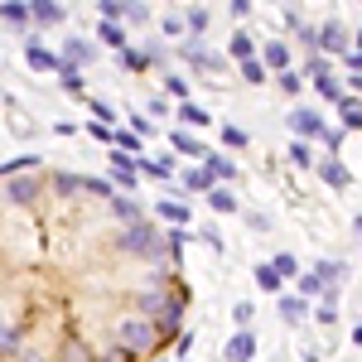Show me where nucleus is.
<instances>
[{"label": "nucleus", "mask_w": 362, "mask_h": 362, "mask_svg": "<svg viewBox=\"0 0 362 362\" xmlns=\"http://www.w3.org/2000/svg\"><path fill=\"white\" fill-rule=\"evenodd\" d=\"M140 309L150 314L155 334H174V329H179V319H184V305H179L174 295H160V290H155V295H145V300H140Z\"/></svg>", "instance_id": "1"}, {"label": "nucleus", "mask_w": 362, "mask_h": 362, "mask_svg": "<svg viewBox=\"0 0 362 362\" xmlns=\"http://www.w3.org/2000/svg\"><path fill=\"white\" fill-rule=\"evenodd\" d=\"M116 247H121V251H131V256H165L169 242L160 237V232H155V227L136 223V227H126V232L116 237Z\"/></svg>", "instance_id": "2"}, {"label": "nucleus", "mask_w": 362, "mask_h": 362, "mask_svg": "<svg viewBox=\"0 0 362 362\" xmlns=\"http://www.w3.org/2000/svg\"><path fill=\"white\" fill-rule=\"evenodd\" d=\"M116 338H121V348H126V353H145L160 334H155V324H150V319H136V314H131V319H121V324H116Z\"/></svg>", "instance_id": "3"}, {"label": "nucleus", "mask_w": 362, "mask_h": 362, "mask_svg": "<svg viewBox=\"0 0 362 362\" xmlns=\"http://www.w3.org/2000/svg\"><path fill=\"white\" fill-rule=\"evenodd\" d=\"M25 63L34 68V73H58V68H63V54H54V49H49V44H39V39H29Z\"/></svg>", "instance_id": "4"}, {"label": "nucleus", "mask_w": 362, "mask_h": 362, "mask_svg": "<svg viewBox=\"0 0 362 362\" xmlns=\"http://www.w3.org/2000/svg\"><path fill=\"white\" fill-rule=\"evenodd\" d=\"M136 160L131 155H121V150H112V184L116 189H136Z\"/></svg>", "instance_id": "5"}, {"label": "nucleus", "mask_w": 362, "mask_h": 362, "mask_svg": "<svg viewBox=\"0 0 362 362\" xmlns=\"http://www.w3.org/2000/svg\"><path fill=\"white\" fill-rule=\"evenodd\" d=\"M319 44H324L329 54H348V29L338 25V20H324V29H319Z\"/></svg>", "instance_id": "6"}, {"label": "nucleus", "mask_w": 362, "mask_h": 362, "mask_svg": "<svg viewBox=\"0 0 362 362\" xmlns=\"http://www.w3.org/2000/svg\"><path fill=\"white\" fill-rule=\"evenodd\" d=\"M34 194H39V179H29V174H20V179L5 184V203H29Z\"/></svg>", "instance_id": "7"}, {"label": "nucleus", "mask_w": 362, "mask_h": 362, "mask_svg": "<svg viewBox=\"0 0 362 362\" xmlns=\"http://www.w3.org/2000/svg\"><path fill=\"white\" fill-rule=\"evenodd\" d=\"M290 126H295V131H300V136H324V116L319 112H309V107H300V112L290 116Z\"/></svg>", "instance_id": "8"}, {"label": "nucleus", "mask_w": 362, "mask_h": 362, "mask_svg": "<svg viewBox=\"0 0 362 362\" xmlns=\"http://www.w3.org/2000/svg\"><path fill=\"white\" fill-rule=\"evenodd\" d=\"M251 358H256V338L242 329V334L227 343V362H251Z\"/></svg>", "instance_id": "9"}, {"label": "nucleus", "mask_w": 362, "mask_h": 362, "mask_svg": "<svg viewBox=\"0 0 362 362\" xmlns=\"http://www.w3.org/2000/svg\"><path fill=\"white\" fill-rule=\"evenodd\" d=\"M319 169H324V184H329V189H348V179H353V174L343 169V160H338V155H329Z\"/></svg>", "instance_id": "10"}, {"label": "nucleus", "mask_w": 362, "mask_h": 362, "mask_svg": "<svg viewBox=\"0 0 362 362\" xmlns=\"http://www.w3.org/2000/svg\"><path fill=\"white\" fill-rule=\"evenodd\" d=\"M87 58H92V44H87V39H68V44H63V63H68V68H83Z\"/></svg>", "instance_id": "11"}, {"label": "nucleus", "mask_w": 362, "mask_h": 362, "mask_svg": "<svg viewBox=\"0 0 362 362\" xmlns=\"http://www.w3.org/2000/svg\"><path fill=\"white\" fill-rule=\"evenodd\" d=\"M261 63H266V68H280V73H290V44H266V49H261Z\"/></svg>", "instance_id": "12"}, {"label": "nucleus", "mask_w": 362, "mask_h": 362, "mask_svg": "<svg viewBox=\"0 0 362 362\" xmlns=\"http://www.w3.org/2000/svg\"><path fill=\"white\" fill-rule=\"evenodd\" d=\"M29 15H34L39 25H58V20H63V5H54V0H29Z\"/></svg>", "instance_id": "13"}, {"label": "nucleus", "mask_w": 362, "mask_h": 362, "mask_svg": "<svg viewBox=\"0 0 362 362\" xmlns=\"http://www.w3.org/2000/svg\"><path fill=\"white\" fill-rule=\"evenodd\" d=\"M338 116H343L348 131H362V97H343L338 102Z\"/></svg>", "instance_id": "14"}, {"label": "nucleus", "mask_w": 362, "mask_h": 362, "mask_svg": "<svg viewBox=\"0 0 362 362\" xmlns=\"http://www.w3.org/2000/svg\"><path fill=\"white\" fill-rule=\"evenodd\" d=\"M227 54H232V58H242V63H251V58H256V44H251V34H247V29H237V34H232Z\"/></svg>", "instance_id": "15"}, {"label": "nucleus", "mask_w": 362, "mask_h": 362, "mask_svg": "<svg viewBox=\"0 0 362 362\" xmlns=\"http://www.w3.org/2000/svg\"><path fill=\"white\" fill-rule=\"evenodd\" d=\"M0 20H5V25H29L34 15H29L25 0H5V5H0Z\"/></svg>", "instance_id": "16"}, {"label": "nucleus", "mask_w": 362, "mask_h": 362, "mask_svg": "<svg viewBox=\"0 0 362 362\" xmlns=\"http://www.w3.org/2000/svg\"><path fill=\"white\" fill-rule=\"evenodd\" d=\"M280 319L285 324H300L305 319V295H280Z\"/></svg>", "instance_id": "17"}, {"label": "nucleus", "mask_w": 362, "mask_h": 362, "mask_svg": "<svg viewBox=\"0 0 362 362\" xmlns=\"http://www.w3.org/2000/svg\"><path fill=\"white\" fill-rule=\"evenodd\" d=\"M160 218L174 223V227H184V223H189V208H184L179 198H165V203H160Z\"/></svg>", "instance_id": "18"}, {"label": "nucleus", "mask_w": 362, "mask_h": 362, "mask_svg": "<svg viewBox=\"0 0 362 362\" xmlns=\"http://www.w3.org/2000/svg\"><path fill=\"white\" fill-rule=\"evenodd\" d=\"M112 208H116V218H126V223H131V227L140 223V203H136V198L116 194V198H112Z\"/></svg>", "instance_id": "19"}, {"label": "nucleus", "mask_w": 362, "mask_h": 362, "mask_svg": "<svg viewBox=\"0 0 362 362\" xmlns=\"http://www.w3.org/2000/svg\"><path fill=\"white\" fill-rule=\"evenodd\" d=\"M0 358H20V334L0 319Z\"/></svg>", "instance_id": "20"}, {"label": "nucleus", "mask_w": 362, "mask_h": 362, "mask_svg": "<svg viewBox=\"0 0 362 362\" xmlns=\"http://www.w3.org/2000/svg\"><path fill=\"white\" fill-rule=\"evenodd\" d=\"M140 174H150V179H169L174 174V160H136Z\"/></svg>", "instance_id": "21"}, {"label": "nucleus", "mask_w": 362, "mask_h": 362, "mask_svg": "<svg viewBox=\"0 0 362 362\" xmlns=\"http://www.w3.org/2000/svg\"><path fill=\"white\" fill-rule=\"evenodd\" d=\"M314 276H319L324 285H329V290H334L338 280H343V266H338V261H314Z\"/></svg>", "instance_id": "22"}, {"label": "nucleus", "mask_w": 362, "mask_h": 362, "mask_svg": "<svg viewBox=\"0 0 362 362\" xmlns=\"http://www.w3.org/2000/svg\"><path fill=\"white\" fill-rule=\"evenodd\" d=\"M203 160H208V174H213V179H232V174H237V165H232L227 155H203Z\"/></svg>", "instance_id": "23"}, {"label": "nucleus", "mask_w": 362, "mask_h": 362, "mask_svg": "<svg viewBox=\"0 0 362 362\" xmlns=\"http://www.w3.org/2000/svg\"><path fill=\"white\" fill-rule=\"evenodd\" d=\"M208 203H213L218 213H237V194H232V189H208Z\"/></svg>", "instance_id": "24"}, {"label": "nucleus", "mask_w": 362, "mask_h": 362, "mask_svg": "<svg viewBox=\"0 0 362 362\" xmlns=\"http://www.w3.org/2000/svg\"><path fill=\"white\" fill-rule=\"evenodd\" d=\"M116 63L136 73V68H145V63H150V54H145V49H121V54H116Z\"/></svg>", "instance_id": "25"}, {"label": "nucleus", "mask_w": 362, "mask_h": 362, "mask_svg": "<svg viewBox=\"0 0 362 362\" xmlns=\"http://www.w3.org/2000/svg\"><path fill=\"white\" fill-rule=\"evenodd\" d=\"M169 145H174V150H184V155H208V150H203L194 136H184V131H174V136H169Z\"/></svg>", "instance_id": "26"}, {"label": "nucleus", "mask_w": 362, "mask_h": 362, "mask_svg": "<svg viewBox=\"0 0 362 362\" xmlns=\"http://www.w3.org/2000/svg\"><path fill=\"white\" fill-rule=\"evenodd\" d=\"M314 87H319V97H329V102H343V97H348V92L334 83V73H329V78H314Z\"/></svg>", "instance_id": "27"}, {"label": "nucleus", "mask_w": 362, "mask_h": 362, "mask_svg": "<svg viewBox=\"0 0 362 362\" xmlns=\"http://www.w3.org/2000/svg\"><path fill=\"white\" fill-rule=\"evenodd\" d=\"M179 121H189V126H208V112L194 107V102H179Z\"/></svg>", "instance_id": "28"}, {"label": "nucleus", "mask_w": 362, "mask_h": 362, "mask_svg": "<svg viewBox=\"0 0 362 362\" xmlns=\"http://www.w3.org/2000/svg\"><path fill=\"white\" fill-rule=\"evenodd\" d=\"M97 10H102V20H107V25H116L121 15H131V5H121V0H102Z\"/></svg>", "instance_id": "29"}, {"label": "nucleus", "mask_w": 362, "mask_h": 362, "mask_svg": "<svg viewBox=\"0 0 362 362\" xmlns=\"http://www.w3.org/2000/svg\"><path fill=\"white\" fill-rule=\"evenodd\" d=\"M97 34H102V44H116V49H126V29H121V25H107V20H102V29H97Z\"/></svg>", "instance_id": "30"}, {"label": "nucleus", "mask_w": 362, "mask_h": 362, "mask_svg": "<svg viewBox=\"0 0 362 362\" xmlns=\"http://www.w3.org/2000/svg\"><path fill=\"white\" fill-rule=\"evenodd\" d=\"M256 285L261 290H280V276H276V266L266 261V266H256Z\"/></svg>", "instance_id": "31"}, {"label": "nucleus", "mask_w": 362, "mask_h": 362, "mask_svg": "<svg viewBox=\"0 0 362 362\" xmlns=\"http://www.w3.org/2000/svg\"><path fill=\"white\" fill-rule=\"evenodd\" d=\"M314 314H319L324 324H334V319H338V300H334V290H324V300H319V309H314Z\"/></svg>", "instance_id": "32"}, {"label": "nucleus", "mask_w": 362, "mask_h": 362, "mask_svg": "<svg viewBox=\"0 0 362 362\" xmlns=\"http://www.w3.org/2000/svg\"><path fill=\"white\" fill-rule=\"evenodd\" d=\"M34 165H39V155H20V160H10V165H0V174H5V179H15V169L25 174V169H34Z\"/></svg>", "instance_id": "33"}, {"label": "nucleus", "mask_w": 362, "mask_h": 362, "mask_svg": "<svg viewBox=\"0 0 362 362\" xmlns=\"http://www.w3.org/2000/svg\"><path fill=\"white\" fill-rule=\"evenodd\" d=\"M58 78H63V92H83V73H78V68H68V63H63V68H58Z\"/></svg>", "instance_id": "34"}, {"label": "nucleus", "mask_w": 362, "mask_h": 362, "mask_svg": "<svg viewBox=\"0 0 362 362\" xmlns=\"http://www.w3.org/2000/svg\"><path fill=\"white\" fill-rule=\"evenodd\" d=\"M54 189H58V194H78V189H87V179H78V174H58Z\"/></svg>", "instance_id": "35"}, {"label": "nucleus", "mask_w": 362, "mask_h": 362, "mask_svg": "<svg viewBox=\"0 0 362 362\" xmlns=\"http://www.w3.org/2000/svg\"><path fill=\"white\" fill-rule=\"evenodd\" d=\"M208 179H213L208 169H189V174H184V189H194V194H203V189H208Z\"/></svg>", "instance_id": "36"}, {"label": "nucleus", "mask_w": 362, "mask_h": 362, "mask_svg": "<svg viewBox=\"0 0 362 362\" xmlns=\"http://www.w3.org/2000/svg\"><path fill=\"white\" fill-rule=\"evenodd\" d=\"M184 25L194 29V34H203V29H208V10H203V5H194V10L184 15Z\"/></svg>", "instance_id": "37"}, {"label": "nucleus", "mask_w": 362, "mask_h": 362, "mask_svg": "<svg viewBox=\"0 0 362 362\" xmlns=\"http://www.w3.org/2000/svg\"><path fill=\"white\" fill-rule=\"evenodd\" d=\"M290 165H300V169L314 165V155H309V145H305V140H295V145H290Z\"/></svg>", "instance_id": "38"}, {"label": "nucleus", "mask_w": 362, "mask_h": 362, "mask_svg": "<svg viewBox=\"0 0 362 362\" xmlns=\"http://www.w3.org/2000/svg\"><path fill=\"white\" fill-rule=\"evenodd\" d=\"M63 362H92L87 343H68V348H63Z\"/></svg>", "instance_id": "39"}, {"label": "nucleus", "mask_w": 362, "mask_h": 362, "mask_svg": "<svg viewBox=\"0 0 362 362\" xmlns=\"http://www.w3.org/2000/svg\"><path fill=\"white\" fill-rule=\"evenodd\" d=\"M223 140H227V150H242V145H247V131H242V126H227Z\"/></svg>", "instance_id": "40"}, {"label": "nucleus", "mask_w": 362, "mask_h": 362, "mask_svg": "<svg viewBox=\"0 0 362 362\" xmlns=\"http://www.w3.org/2000/svg\"><path fill=\"white\" fill-rule=\"evenodd\" d=\"M319 290H329V285L314 276V271H309V276H300V295H319Z\"/></svg>", "instance_id": "41"}, {"label": "nucleus", "mask_w": 362, "mask_h": 362, "mask_svg": "<svg viewBox=\"0 0 362 362\" xmlns=\"http://www.w3.org/2000/svg\"><path fill=\"white\" fill-rule=\"evenodd\" d=\"M242 73H247V83H261V78H266V63L251 58V63H242Z\"/></svg>", "instance_id": "42"}, {"label": "nucleus", "mask_w": 362, "mask_h": 362, "mask_svg": "<svg viewBox=\"0 0 362 362\" xmlns=\"http://www.w3.org/2000/svg\"><path fill=\"white\" fill-rule=\"evenodd\" d=\"M271 266H276V276H280V280H285V276H295V256H276Z\"/></svg>", "instance_id": "43"}, {"label": "nucleus", "mask_w": 362, "mask_h": 362, "mask_svg": "<svg viewBox=\"0 0 362 362\" xmlns=\"http://www.w3.org/2000/svg\"><path fill=\"white\" fill-rule=\"evenodd\" d=\"M343 63L353 68V78H362V49H348V54H343Z\"/></svg>", "instance_id": "44"}, {"label": "nucleus", "mask_w": 362, "mask_h": 362, "mask_svg": "<svg viewBox=\"0 0 362 362\" xmlns=\"http://www.w3.org/2000/svg\"><path fill=\"white\" fill-rule=\"evenodd\" d=\"M280 87H285V92H300L305 78H300V73H280Z\"/></svg>", "instance_id": "45"}, {"label": "nucleus", "mask_w": 362, "mask_h": 362, "mask_svg": "<svg viewBox=\"0 0 362 362\" xmlns=\"http://www.w3.org/2000/svg\"><path fill=\"white\" fill-rule=\"evenodd\" d=\"M251 314H256V309H251V305H247V300H242V305L232 309V319H237V324H242V329H247V324H251Z\"/></svg>", "instance_id": "46"}, {"label": "nucleus", "mask_w": 362, "mask_h": 362, "mask_svg": "<svg viewBox=\"0 0 362 362\" xmlns=\"http://www.w3.org/2000/svg\"><path fill=\"white\" fill-rule=\"evenodd\" d=\"M169 92H174L179 102H189V83H184V78H169Z\"/></svg>", "instance_id": "47"}, {"label": "nucleus", "mask_w": 362, "mask_h": 362, "mask_svg": "<svg viewBox=\"0 0 362 362\" xmlns=\"http://www.w3.org/2000/svg\"><path fill=\"white\" fill-rule=\"evenodd\" d=\"M92 116H97V126H102V121H112V107H107V102H92Z\"/></svg>", "instance_id": "48"}, {"label": "nucleus", "mask_w": 362, "mask_h": 362, "mask_svg": "<svg viewBox=\"0 0 362 362\" xmlns=\"http://www.w3.org/2000/svg\"><path fill=\"white\" fill-rule=\"evenodd\" d=\"M348 83H353V92H358V97H362V78H348Z\"/></svg>", "instance_id": "49"}, {"label": "nucleus", "mask_w": 362, "mask_h": 362, "mask_svg": "<svg viewBox=\"0 0 362 362\" xmlns=\"http://www.w3.org/2000/svg\"><path fill=\"white\" fill-rule=\"evenodd\" d=\"M353 343H358V348H362V324H358V329H353Z\"/></svg>", "instance_id": "50"}, {"label": "nucleus", "mask_w": 362, "mask_h": 362, "mask_svg": "<svg viewBox=\"0 0 362 362\" xmlns=\"http://www.w3.org/2000/svg\"><path fill=\"white\" fill-rule=\"evenodd\" d=\"M20 362H39V358H34V353H20Z\"/></svg>", "instance_id": "51"}, {"label": "nucleus", "mask_w": 362, "mask_h": 362, "mask_svg": "<svg viewBox=\"0 0 362 362\" xmlns=\"http://www.w3.org/2000/svg\"><path fill=\"white\" fill-rule=\"evenodd\" d=\"M358 44H362V29H358Z\"/></svg>", "instance_id": "52"}, {"label": "nucleus", "mask_w": 362, "mask_h": 362, "mask_svg": "<svg viewBox=\"0 0 362 362\" xmlns=\"http://www.w3.org/2000/svg\"><path fill=\"white\" fill-rule=\"evenodd\" d=\"M358 232H362V218H358Z\"/></svg>", "instance_id": "53"}]
</instances>
